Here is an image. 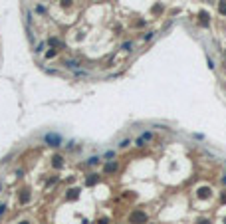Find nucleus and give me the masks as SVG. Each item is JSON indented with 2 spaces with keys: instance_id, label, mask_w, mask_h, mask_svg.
Listing matches in <instances>:
<instances>
[{
  "instance_id": "nucleus-1",
  "label": "nucleus",
  "mask_w": 226,
  "mask_h": 224,
  "mask_svg": "<svg viewBox=\"0 0 226 224\" xmlns=\"http://www.w3.org/2000/svg\"><path fill=\"white\" fill-rule=\"evenodd\" d=\"M44 143L48 147H62V143H64V137L60 133H54V131H50V133L44 135Z\"/></svg>"
},
{
  "instance_id": "nucleus-2",
  "label": "nucleus",
  "mask_w": 226,
  "mask_h": 224,
  "mask_svg": "<svg viewBox=\"0 0 226 224\" xmlns=\"http://www.w3.org/2000/svg\"><path fill=\"white\" fill-rule=\"evenodd\" d=\"M147 212H143V210H133L131 212V216H129V222L131 224H145L147 222Z\"/></svg>"
},
{
  "instance_id": "nucleus-3",
  "label": "nucleus",
  "mask_w": 226,
  "mask_h": 224,
  "mask_svg": "<svg viewBox=\"0 0 226 224\" xmlns=\"http://www.w3.org/2000/svg\"><path fill=\"white\" fill-rule=\"evenodd\" d=\"M64 68H68V70H74V72H76V70H80V68H82V62L72 58V60H66V62H64Z\"/></svg>"
},
{
  "instance_id": "nucleus-4",
  "label": "nucleus",
  "mask_w": 226,
  "mask_h": 224,
  "mask_svg": "<svg viewBox=\"0 0 226 224\" xmlns=\"http://www.w3.org/2000/svg\"><path fill=\"white\" fill-rule=\"evenodd\" d=\"M117 169H119V163H117V161H109V163H105L103 173H105V175H111V173H115Z\"/></svg>"
},
{
  "instance_id": "nucleus-5",
  "label": "nucleus",
  "mask_w": 226,
  "mask_h": 224,
  "mask_svg": "<svg viewBox=\"0 0 226 224\" xmlns=\"http://www.w3.org/2000/svg\"><path fill=\"white\" fill-rule=\"evenodd\" d=\"M196 196H198V198H210V196H212V190H210L208 186H200V188L196 190Z\"/></svg>"
},
{
  "instance_id": "nucleus-6",
  "label": "nucleus",
  "mask_w": 226,
  "mask_h": 224,
  "mask_svg": "<svg viewBox=\"0 0 226 224\" xmlns=\"http://www.w3.org/2000/svg\"><path fill=\"white\" fill-rule=\"evenodd\" d=\"M208 22H210L208 12H200V14H198V24H200V26H208Z\"/></svg>"
},
{
  "instance_id": "nucleus-7",
  "label": "nucleus",
  "mask_w": 226,
  "mask_h": 224,
  "mask_svg": "<svg viewBox=\"0 0 226 224\" xmlns=\"http://www.w3.org/2000/svg\"><path fill=\"white\" fill-rule=\"evenodd\" d=\"M78 196H80V188H70V190H68V194H66V198H68V200H76Z\"/></svg>"
},
{
  "instance_id": "nucleus-8",
  "label": "nucleus",
  "mask_w": 226,
  "mask_h": 224,
  "mask_svg": "<svg viewBox=\"0 0 226 224\" xmlns=\"http://www.w3.org/2000/svg\"><path fill=\"white\" fill-rule=\"evenodd\" d=\"M97 180H99V175H87V179H85V184L87 186H93V184H97Z\"/></svg>"
},
{
  "instance_id": "nucleus-9",
  "label": "nucleus",
  "mask_w": 226,
  "mask_h": 224,
  "mask_svg": "<svg viewBox=\"0 0 226 224\" xmlns=\"http://www.w3.org/2000/svg\"><path fill=\"white\" fill-rule=\"evenodd\" d=\"M52 165H54L56 169H62V167H64V159H62L60 155H56V157L52 159Z\"/></svg>"
},
{
  "instance_id": "nucleus-10",
  "label": "nucleus",
  "mask_w": 226,
  "mask_h": 224,
  "mask_svg": "<svg viewBox=\"0 0 226 224\" xmlns=\"http://www.w3.org/2000/svg\"><path fill=\"white\" fill-rule=\"evenodd\" d=\"M133 42H123V46H121V50H123V52H133Z\"/></svg>"
},
{
  "instance_id": "nucleus-11",
  "label": "nucleus",
  "mask_w": 226,
  "mask_h": 224,
  "mask_svg": "<svg viewBox=\"0 0 226 224\" xmlns=\"http://www.w3.org/2000/svg\"><path fill=\"white\" fill-rule=\"evenodd\" d=\"M99 161H101L99 157H89V159H87V165H89V167H95V165H99Z\"/></svg>"
},
{
  "instance_id": "nucleus-12",
  "label": "nucleus",
  "mask_w": 226,
  "mask_h": 224,
  "mask_svg": "<svg viewBox=\"0 0 226 224\" xmlns=\"http://www.w3.org/2000/svg\"><path fill=\"white\" fill-rule=\"evenodd\" d=\"M48 44L52 46V48H60V46H62V42H60L58 38H50V40H48Z\"/></svg>"
},
{
  "instance_id": "nucleus-13",
  "label": "nucleus",
  "mask_w": 226,
  "mask_h": 224,
  "mask_svg": "<svg viewBox=\"0 0 226 224\" xmlns=\"http://www.w3.org/2000/svg\"><path fill=\"white\" fill-rule=\"evenodd\" d=\"M74 76H76V78H89V74H87V72H84V70H76V72H74Z\"/></svg>"
},
{
  "instance_id": "nucleus-14",
  "label": "nucleus",
  "mask_w": 226,
  "mask_h": 224,
  "mask_svg": "<svg viewBox=\"0 0 226 224\" xmlns=\"http://www.w3.org/2000/svg\"><path fill=\"white\" fill-rule=\"evenodd\" d=\"M218 12L226 16V0H220V2H218Z\"/></svg>"
},
{
  "instance_id": "nucleus-15",
  "label": "nucleus",
  "mask_w": 226,
  "mask_h": 224,
  "mask_svg": "<svg viewBox=\"0 0 226 224\" xmlns=\"http://www.w3.org/2000/svg\"><path fill=\"white\" fill-rule=\"evenodd\" d=\"M155 135H153V131H145V133L141 135V139H145V141H151Z\"/></svg>"
},
{
  "instance_id": "nucleus-16",
  "label": "nucleus",
  "mask_w": 226,
  "mask_h": 224,
  "mask_svg": "<svg viewBox=\"0 0 226 224\" xmlns=\"http://www.w3.org/2000/svg\"><path fill=\"white\" fill-rule=\"evenodd\" d=\"M153 36H155V32H153V30H149V32H145L143 40H145V42H149V40H153Z\"/></svg>"
},
{
  "instance_id": "nucleus-17",
  "label": "nucleus",
  "mask_w": 226,
  "mask_h": 224,
  "mask_svg": "<svg viewBox=\"0 0 226 224\" xmlns=\"http://www.w3.org/2000/svg\"><path fill=\"white\" fill-rule=\"evenodd\" d=\"M129 145H131V139H123V141L119 143V149H127Z\"/></svg>"
},
{
  "instance_id": "nucleus-18",
  "label": "nucleus",
  "mask_w": 226,
  "mask_h": 224,
  "mask_svg": "<svg viewBox=\"0 0 226 224\" xmlns=\"http://www.w3.org/2000/svg\"><path fill=\"white\" fill-rule=\"evenodd\" d=\"M28 200H30V194H28V192H24V194H20V202H24V204H26Z\"/></svg>"
},
{
  "instance_id": "nucleus-19",
  "label": "nucleus",
  "mask_w": 226,
  "mask_h": 224,
  "mask_svg": "<svg viewBox=\"0 0 226 224\" xmlns=\"http://www.w3.org/2000/svg\"><path fill=\"white\" fill-rule=\"evenodd\" d=\"M6 210H8V204H6V202H0V216H2Z\"/></svg>"
},
{
  "instance_id": "nucleus-20",
  "label": "nucleus",
  "mask_w": 226,
  "mask_h": 224,
  "mask_svg": "<svg viewBox=\"0 0 226 224\" xmlns=\"http://www.w3.org/2000/svg\"><path fill=\"white\" fill-rule=\"evenodd\" d=\"M145 143H147V141L139 137V139H137V141H135V147H145Z\"/></svg>"
},
{
  "instance_id": "nucleus-21",
  "label": "nucleus",
  "mask_w": 226,
  "mask_h": 224,
  "mask_svg": "<svg viewBox=\"0 0 226 224\" xmlns=\"http://www.w3.org/2000/svg\"><path fill=\"white\" fill-rule=\"evenodd\" d=\"M36 12H38V14H46V8L42 4H38V6H36Z\"/></svg>"
},
{
  "instance_id": "nucleus-22",
  "label": "nucleus",
  "mask_w": 226,
  "mask_h": 224,
  "mask_svg": "<svg viewBox=\"0 0 226 224\" xmlns=\"http://www.w3.org/2000/svg\"><path fill=\"white\" fill-rule=\"evenodd\" d=\"M56 54H58V52H56V50H54V48H52V50H50V52H46V58H54V56H56Z\"/></svg>"
},
{
  "instance_id": "nucleus-23",
  "label": "nucleus",
  "mask_w": 226,
  "mask_h": 224,
  "mask_svg": "<svg viewBox=\"0 0 226 224\" xmlns=\"http://www.w3.org/2000/svg\"><path fill=\"white\" fill-rule=\"evenodd\" d=\"M113 157H115V153H113V151H107V153L103 155V159H113Z\"/></svg>"
},
{
  "instance_id": "nucleus-24",
  "label": "nucleus",
  "mask_w": 226,
  "mask_h": 224,
  "mask_svg": "<svg viewBox=\"0 0 226 224\" xmlns=\"http://www.w3.org/2000/svg\"><path fill=\"white\" fill-rule=\"evenodd\" d=\"M44 42H40V44H38V46H36V52H44Z\"/></svg>"
},
{
  "instance_id": "nucleus-25",
  "label": "nucleus",
  "mask_w": 226,
  "mask_h": 224,
  "mask_svg": "<svg viewBox=\"0 0 226 224\" xmlns=\"http://www.w3.org/2000/svg\"><path fill=\"white\" fill-rule=\"evenodd\" d=\"M97 224H109V218H99Z\"/></svg>"
},
{
  "instance_id": "nucleus-26",
  "label": "nucleus",
  "mask_w": 226,
  "mask_h": 224,
  "mask_svg": "<svg viewBox=\"0 0 226 224\" xmlns=\"http://www.w3.org/2000/svg\"><path fill=\"white\" fill-rule=\"evenodd\" d=\"M196 224H210V220H206V218H200Z\"/></svg>"
},
{
  "instance_id": "nucleus-27",
  "label": "nucleus",
  "mask_w": 226,
  "mask_h": 224,
  "mask_svg": "<svg viewBox=\"0 0 226 224\" xmlns=\"http://www.w3.org/2000/svg\"><path fill=\"white\" fill-rule=\"evenodd\" d=\"M62 4H64V6H68V4H72V0H62Z\"/></svg>"
},
{
  "instance_id": "nucleus-28",
  "label": "nucleus",
  "mask_w": 226,
  "mask_h": 224,
  "mask_svg": "<svg viewBox=\"0 0 226 224\" xmlns=\"http://www.w3.org/2000/svg\"><path fill=\"white\" fill-rule=\"evenodd\" d=\"M220 200H222V202H226V194H222V196H220Z\"/></svg>"
},
{
  "instance_id": "nucleus-29",
  "label": "nucleus",
  "mask_w": 226,
  "mask_h": 224,
  "mask_svg": "<svg viewBox=\"0 0 226 224\" xmlns=\"http://www.w3.org/2000/svg\"><path fill=\"white\" fill-rule=\"evenodd\" d=\"M222 182H224V184H226V177H222Z\"/></svg>"
},
{
  "instance_id": "nucleus-30",
  "label": "nucleus",
  "mask_w": 226,
  "mask_h": 224,
  "mask_svg": "<svg viewBox=\"0 0 226 224\" xmlns=\"http://www.w3.org/2000/svg\"><path fill=\"white\" fill-rule=\"evenodd\" d=\"M20 224H30V222H26V220H24V222H20Z\"/></svg>"
}]
</instances>
